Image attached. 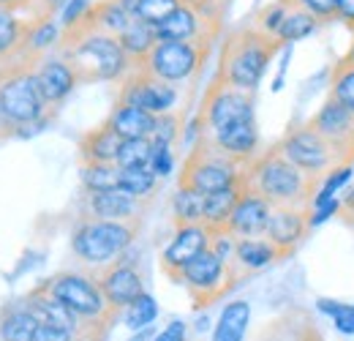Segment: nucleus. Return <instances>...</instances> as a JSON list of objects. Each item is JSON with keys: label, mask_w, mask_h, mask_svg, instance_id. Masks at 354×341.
<instances>
[{"label": "nucleus", "mask_w": 354, "mask_h": 341, "mask_svg": "<svg viewBox=\"0 0 354 341\" xmlns=\"http://www.w3.org/2000/svg\"><path fill=\"white\" fill-rule=\"evenodd\" d=\"M57 55L74 69L80 85L120 82L133 69L129 55L120 46V39L93 28L88 17L77 28L63 30L60 44H57Z\"/></svg>", "instance_id": "nucleus-1"}, {"label": "nucleus", "mask_w": 354, "mask_h": 341, "mask_svg": "<svg viewBox=\"0 0 354 341\" xmlns=\"http://www.w3.org/2000/svg\"><path fill=\"white\" fill-rule=\"evenodd\" d=\"M41 284L49 295H55L66 308L77 314L80 320L77 341H104L109 328L120 317V311H115L106 303L95 273L90 270H60Z\"/></svg>", "instance_id": "nucleus-2"}, {"label": "nucleus", "mask_w": 354, "mask_h": 341, "mask_svg": "<svg viewBox=\"0 0 354 341\" xmlns=\"http://www.w3.org/2000/svg\"><path fill=\"white\" fill-rule=\"evenodd\" d=\"M278 52H281V44L265 36L262 30H257L254 25L237 28L221 44L216 80L237 90L257 93V87L262 85L267 69Z\"/></svg>", "instance_id": "nucleus-3"}, {"label": "nucleus", "mask_w": 354, "mask_h": 341, "mask_svg": "<svg viewBox=\"0 0 354 341\" xmlns=\"http://www.w3.org/2000/svg\"><path fill=\"white\" fill-rule=\"evenodd\" d=\"M36 66L39 60L28 55H17L0 63V107L6 118L19 128V134L46 126L52 115L36 82Z\"/></svg>", "instance_id": "nucleus-4"}, {"label": "nucleus", "mask_w": 354, "mask_h": 341, "mask_svg": "<svg viewBox=\"0 0 354 341\" xmlns=\"http://www.w3.org/2000/svg\"><path fill=\"white\" fill-rule=\"evenodd\" d=\"M243 183L265 197L270 205H310L319 180L303 175L281 156L278 145H272L265 153H257L254 161H248Z\"/></svg>", "instance_id": "nucleus-5"}, {"label": "nucleus", "mask_w": 354, "mask_h": 341, "mask_svg": "<svg viewBox=\"0 0 354 341\" xmlns=\"http://www.w3.org/2000/svg\"><path fill=\"white\" fill-rule=\"evenodd\" d=\"M139 227L142 221H106L82 216L71 232V252L90 268V273H98L131 249Z\"/></svg>", "instance_id": "nucleus-6"}, {"label": "nucleus", "mask_w": 354, "mask_h": 341, "mask_svg": "<svg viewBox=\"0 0 354 341\" xmlns=\"http://www.w3.org/2000/svg\"><path fill=\"white\" fill-rule=\"evenodd\" d=\"M243 175H245V164L223 153L207 134H202L199 139H194L191 153L183 161L177 186L194 189L199 194H213V191L243 183Z\"/></svg>", "instance_id": "nucleus-7"}, {"label": "nucleus", "mask_w": 354, "mask_h": 341, "mask_svg": "<svg viewBox=\"0 0 354 341\" xmlns=\"http://www.w3.org/2000/svg\"><path fill=\"white\" fill-rule=\"evenodd\" d=\"M240 279L243 273L232 259H223L213 249H205L177 273L175 281L188 290L194 308H207L210 303L221 300L232 287H237Z\"/></svg>", "instance_id": "nucleus-8"}, {"label": "nucleus", "mask_w": 354, "mask_h": 341, "mask_svg": "<svg viewBox=\"0 0 354 341\" xmlns=\"http://www.w3.org/2000/svg\"><path fill=\"white\" fill-rule=\"evenodd\" d=\"M210 44L196 42H158L136 69H145L147 74L169 85H183L202 71V66L210 58Z\"/></svg>", "instance_id": "nucleus-9"}, {"label": "nucleus", "mask_w": 354, "mask_h": 341, "mask_svg": "<svg viewBox=\"0 0 354 341\" xmlns=\"http://www.w3.org/2000/svg\"><path fill=\"white\" fill-rule=\"evenodd\" d=\"M223 17L226 11L210 8V6H196V3H180L175 11L156 25L158 42H196L213 44L221 39Z\"/></svg>", "instance_id": "nucleus-10"}, {"label": "nucleus", "mask_w": 354, "mask_h": 341, "mask_svg": "<svg viewBox=\"0 0 354 341\" xmlns=\"http://www.w3.org/2000/svg\"><path fill=\"white\" fill-rule=\"evenodd\" d=\"M275 145H278V150H281V156L286 161H292L303 175H308L313 180H319L327 170L341 164L338 150L310 123L292 126Z\"/></svg>", "instance_id": "nucleus-11"}, {"label": "nucleus", "mask_w": 354, "mask_h": 341, "mask_svg": "<svg viewBox=\"0 0 354 341\" xmlns=\"http://www.w3.org/2000/svg\"><path fill=\"white\" fill-rule=\"evenodd\" d=\"M199 121H202L205 131H218V128L232 126V123L257 121L254 93L237 90V87L226 85V82L213 77V82L205 93L202 110H199Z\"/></svg>", "instance_id": "nucleus-12"}, {"label": "nucleus", "mask_w": 354, "mask_h": 341, "mask_svg": "<svg viewBox=\"0 0 354 341\" xmlns=\"http://www.w3.org/2000/svg\"><path fill=\"white\" fill-rule=\"evenodd\" d=\"M177 85H169L153 74H147L145 69H136L120 80V90H118V101L123 104H133L150 115H164V112H172L177 107Z\"/></svg>", "instance_id": "nucleus-13"}, {"label": "nucleus", "mask_w": 354, "mask_h": 341, "mask_svg": "<svg viewBox=\"0 0 354 341\" xmlns=\"http://www.w3.org/2000/svg\"><path fill=\"white\" fill-rule=\"evenodd\" d=\"M126 254H129V252H126ZM126 254L120 256V259H115L112 265H106L104 270L95 273L98 287H101L106 303H109L115 311H120V314H123L139 295H145V279H142L136 262H129Z\"/></svg>", "instance_id": "nucleus-14"}, {"label": "nucleus", "mask_w": 354, "mask_h": 341, "mask_svg": "<svg viewBox=\"0 0 354 341\" xmlns=\"http://www.w3.org/2000/svg\"><path fill=\"white\" fill-rule=\"evenodd\" d=\"M308 205H272L267 218L265 238L286 256L295 254V249L306 241L308 235Z\"/></svg>", "instance_id": "nucleus-15"}, {"label": "nucleus", "mask_w": 354, "mask_h": 341, "mask_svg": "<svg viewBox=\"0 0 354 341\" xmlns=\"http://www.w3.org/2000/svg\"><path fill=\"white\" fill-rule=\"evenodd\" d=\"M341 156V161H352L354 164V115L341 107L335 98L327 96V101L322 104V110L308 121Z\"/></svg>", "instance_id": "nucleus-16"}, {"label": "nucleus", "mask_w": 354, "mask_h": 341, "mask_svg": "<svg viewBox=\"0 0 354 341\" xmlns=\"http://www.w3.org/2000/svg\"><path fill=\"white\" fill-rule=\"evenodd\" d=\"M210 229L205 224H177L169 246L161 252V270L175 281L177 273L205 249H210Z\"/></svg>", "instance_id": "nucleus-17"}, {"label": "nucleus", "mask_w": 354, "mask_h": 341, "mask_svg": "<svg viewBox=\"0 0 354 341\" xmlns=\"http://www.w3.org/2000/svg\"><path fill=\"white\" fill-rule=\"evenodd\" d=\"M36 82H39V90H41L46 107L52 112L74 93V87L80 85L74 69L60 55H55V58L46 55V58L39 60V66H36Z\"/></svg>", "instance_id": "nucleus-18"}, {"label": "nucleus", "mask_w": 354, "mask_h": 341, "mask_svg": "<svg viewBox=\"0 0 354 341\" xmlns=\"http://www.w3.org/2000/svg\"><path fill=\"white\" fill-rule=\"evenodd\" d=\"M147 202L131 197L123 189H109V191H93L85 194V213L90 218H106V221H142V211Z\"/></svg>", "instance_id": "nucleus-19"}, {"label": "nucleus", "mask_w": 354, "mask_h": 341, "mask_svg": "<svg viewBox=\"0 0 354 341\" xmlns=\"http://www.w3.org/2000/svg\"><path fill=\"white\" fill-rule=\"evenodd\" d=\"M270 202L265 197H259L257 191H251L245 183H243V194L234 205V211L226 221V229L234 235V238H259L265 235L267 229V218H270Z\"/></svg>", "instance_id": "nucleus-20"}, {"label": "nucleus", "mask_w": 354, "mask_h": 341, "mask_svg": "<svg viewBox=\"0 0 354 341\" xmlns=\"http://www.w3.org/2000/svg\"><path fill=\"white\" fill-rule=\"evenodd\" d=\"M205 134L221 148L223 153H229L232 159H237L245 167L259 153V128H257V121L232 123V126H223L218 131H205Z\"/></svg>", "instance_id": "nucleus-21"}, {"label": "nucleus", "mask_w": 354, "mask_h": 341, "mask_svg": "<svg viewBox=\"0 0 354 341\" xmlns=\"http://www.w3.org/2000/svg\"><path fill=\"white\" fill-rule=\"evenodd\" d=\"M120 145H123V137L104 121L98 128H90L88 134H82V139H80V164H93V161L115 164Z\"/></svg>", "instance_id": "nucleus-22"}, {"label": "nucleus", "mask_w": 354, "mask_h": 341, "mask_svg": "<svg viewBox=\"0 0 354 341\" xmlns=\"http://www.w3.org/2000/svg\"><path fill=\"white\" fill-rule=\"evenodd\" d=\"M283 254L267 241L265 235L259 238H234V265L240 268L243 276L248 273H259L270 265L281 262Z\"/></svg>", "instance_id": "nucleus-23"}, {"label": "nucleus", "mask_w": 354, "mask_h": 341, "mask_svg": "<svg viewBox=\"0 0 354 341\" xmlns=\"http://www.w3.org/2000/svg\"><path fill=\"white\" fill-rule=\"evenodd\" d=\"M106 123L115 128L123 139H150L153 126H156V115L133 107V104H123V101H115Z\"/></svg>", "instance_id": "nucleus-24"}, {"label": "nucleus", "mask_w": 354, "mask_h": 341, "mask_svg": "<svg viewBox=\"0 0 354 341\" xmlns=\"http://www.w3.org/2000/svg\"><path fill=\"white\" fill-rule=\"evenodd\" d=\"M33 19L36 17H30V14H17V11L0 8V63L17 58L22 52Z\"/></svg>", "instance_id": "nucleus-25"}, {"label": "nucleus", "mask_w": 354, "mask_h": 341, "mask_svg": "<svg viewBox=\"0 0 354 341\" xmlns=\"http://www.w3.org/2000/svg\"><path fill=\"white\" fill-rule=\"evenodd\" d=\"M39 320L22 303H11L0 308V341H33Z\"/></svg>", "instance_id": "nucleus-26"}, {"label": "nucleus", "mask_w": 354, "mask_h": 341, "mask_svg": "<svg viewBox=\"0 0 354 341\" xmlns=\"http://www.w3.org/2000/svg\"><path fill=\"white\" fill-rule=\"evenodd\" d=\"M251 322V303L248 300H232L226 303L213 328V341H245Z\"/></svg>", "instance_id": "nucleus-27"}, {"label": "nucleus", "mask_w": 354, "mask_h": 341, "mask_svg": "<svg viewBox=\"0 0 354 341\" xmlns=\"http://www.w3.org/2000/svg\"><path fill=\"white\" fill-rule=\"evenodd\" d=\"M60 36H63V28H60V22H57L55 17H36L19 55H28V58L41 60L52 49H57Z\"/></svg>", "instance_id": "nucleus-28"}, {"label": "nucleus", "mask_w": 354, "mask_h": 341, "mask_svg": "<svg viewBox=\"0 0 354 341\" xmlns=\"http://www.w3.org/2000/svg\"><path fill=\"white\" fill-rule=\"evenodd\" d=\"M240 194H243V183L221 189V191H213V194H205V221H202V224H205L210 232L226 229V221H229V216L234 211Z\"/></svg>", "instance_id": "nucleus-29"}, {"label": "nucleus", "mask_w": 354, "mask_h": 341, "mask_svg": "<svg viewBox=\"0 0 354 341\" xmlns=\"http://www.w3.org/2000/svg\"><path fill=\"white\" fill-rule=\"evenodd\" d=\"M88 22L93 28L104 30V33H112V36H120L129 25L133 22V17L123 8L120 0H93V8L88 14Z\"/></svg>", "instance_id": "nucleus-30"}, {"label": "nucleus", "mask_w": 354, "mask_h": 341, "mask_svg": "<svg viewBox=\"0 0 354 341\" xmlns=\"http://www.w3.org/2000/svg\"><path fill=\"white\" fill-rule=\"evenodd\" d=\"M319 28H322V22H319L310 11H306L303 6L295 3L292 11L286 14L281 30L275 33V42L281 44V46H295L297 42H306L308 36H313Z\"/></svg>", "instance_id": "nucleus-31"}, {"label": "nucleus", "mask_w": 354, "mask_h": 341, "mask_svg": "<svg viewBox=\"0 0 354 341\" xmlns=\"http://www.w3.org/2000/svg\"><path fill=\"white\" fill-rule=\"evenodd\" d=\"M118 39H120L123 52L129 55L131 66H139V63L150 55V49L158 44L156 28H153V25H147V22H139V19H133L131 25H129Z\"/></svg>", "instance_id": "nucleus-32"}, {"label": "nucleus", "mask_w": 354, "mask_h": 341, "mask_svg": "<svg viewBox=\"0 0 354 341\" xmlns=\"http://www.w3.org/2000/svg\"><path fill=\"white\" fill-rule=\"evenodd\" d=\"M352 175H354L352 161H341V164H335L333 170L324 172V175L319 177V183H316V191H313V197H310L308 208H316V205L330 202V200H338V194L352 183Z\"/></svg>", "instance_id": "nucleus-33"}, {"label": "nucleus", "mask_w": 354, "mask_h": 341, "mask_svg": "<svg viewBox=\"0 0 354 341\" xmlns=\"http://www.w3.org/2000/svg\"><path fill=\"white\" fill-rule=\"evenodd\" d=\"M172 218L177 224H202L205 221V194L177 186L175 197H172Z\"/></svg>", "instance_id": "nucleus-34"}, {"label": "nucleus", "mask_w": 354, "mask_h": 341, "mask_svg": "<svg viewBox=\"0 0 354 341\" xmlns=\"http://www.w3.org/2000/svg\"><path fill=\"white\" fill-rule=\"evenodd\" d=\"M158 183H161V177L150 167H129V170H120V177H118V189L129 191L131 197L142 200V202H147L156 194Z\"/></svg>", "instance_id": "nucleus-35"}, {"label": "nucleus", "mask_w": 354, "mask_h": 341, "mask_svg": "<svg viewBox=\"0 0 354 341\" xmlns=\"http://www.w3.org/2000/svg\"><path fill=\"white\" fill-rule=\"evenodd\" d=\"M120 3H123V8L131 14L133 19L147 22V25L156 28L158 22H164L175 11L183 0H120Z\"/></svg>", "instance_id": "nucleus-36"}, {"label": "nucleus", "mask_w": 354, "mask_h": 341, "mask_svg": "<svg viewBox=\"0 0 354 341\" xmlns=\"http://www.w3.org/2000/svg\"><path fill=\"white\" fill-rule=\"evenodd\" d=\"M330 98H335L341 107H346L354 115V66L346 58H341L333 66V74H330Z\"/></svg>", "instance_id": "nucleus-37"}, {"label": "nucleus", "mask_w": 354, "mask_h": 341, "mask_svg": "<svg viewBox=\"0 0 354 341\" xmlns=\"http://www.w3.org/2000/svg\"><path fill=\"white\" fill-rule=\"evenodd\" d=\"M80 177H82V189L85 194L93 191H109L118 189V177H120V167L118 164H80Z\"/></svg>", "instance_id": "nucleus-38"}, {"label": "nucleus", "mask_w": 354, "mask_h": 341, "mask_svg": "<svg viewBox=\"0 0 354 341\" xmlns=\"http://www.w3.org/2000/svg\"><path fill=\"white\" fill-rule=\"evenodd\" d=\"M297 0H270L267 6L259 8V14H257V19L251 22L257 30H262L265 36L270 39H275V33L281 30V25H283V19H286V14L292 11V6H295Z\"/></svg>", "instance_id": "nucleus-39"}, {"label": "nucleus", "mask_w": 354, "mask_h": 341, "mask_svg": "<svg viewBox=\"0 0 354 341\" xmlns=\"http://www.w3.org/2000/svg\"><path fill=\"white\" fill-rule=\"evenodd\" d=\"M150 153H153V142H150L147 137H145V139H123L115 164H118L120 170H129V167H147V164H150Z\"/></svg>", "instance_id": "nucleus-40"}, {"label": "nucleus", "mask_w": 354, "mask_h": 341, "mask_svg": "<svg viewBox=\"0 0 354 341\" xmlns=\"http://www.w3.org/2000/svg\"><path fill=\"white\" fill-rule=\"evenodd\" d=\"M156 317H158V303L153 295H139V298L133 300L131 306L123 311V320H126V325L131 328V331H142V328H147V325H153L156 322Z\"/></svg>", "instance_id": "nucleus-41"}, {"label": "nucleus", "mask_w": 354, "mask_h": 341, "mask_svg": "<svg viewBox=\"0 0 354 341\" xmlns=\"http://www.w3.org/2000/svg\"><path fill=\"white\" fill-rule=\"evenodd\" d=\"M316 308L327 317H333V325L338 333L344 336H354V306L352 303H338L333 298H319L316 300Z\"/></svg>", "instance_id": "nucleus-42"}, {"label": "nucleus", "mask_w": 354, "mask_h": 341, "mask_svg": "<svg viewBox=\"0 0 354 341\" xmlns=\"http://www.w3.org/2000/svg\"><path fill=\"white\" fill-rule=\"evenodd\" d=\"M183 134V115L180 112H164V115H156V126H153V134H150V142L156 145H172L180 139Z\"/></svg>", "instance_id": "nucleus-43"}, {"label": "nucleus", "mask_w": 354, "mask_h": 341, "mask_svg": "<svg viewBox=\"0 0 354 341\" xmlns=\"http://www.w3.org/2000/svg\"><path fill=\"white\" fill-rule=\"evenodd\" d=\"M93 8V0H66V6L60 8V28L63 30H71L77 28Z\"/></svg>", "instance_id": "nucleus-44"}, {"label": "nucleus", "mask_w": 354, "mask_h": 341, "mask_svg": "<svg viewBox=\"0 0 354 341\" xmlns=\"http://www.w3.org/2000/svg\"><path fill=\"white\" fill-rule=\"evenodd\" d=\"M147 167L156 172L161 180H164L167 175H172V170H175L172 145H156V142H153V153H150V164H147Z\"/></svg>", "instance_id": "nucleus-45"}, {"label": "nucleus", "mask_w": 354, "mask_h": 341, "mask_svg": "<svg viewBox=\"0 0 354 341\" xmlns=\"http://www.w3.org/2000/svg\"><path fill=\"white\" fill-rule=\"evenodd\" d=\"M297 6L310 11L322 25L324 22H335V0H297Z\"/></svg>", "instance_id": "nucleus-46"}, {"label": "nucleus", "mask_w": 354, "mask_h": 341, "mask_svg": "<svg viewBox=\"0 0 354 341\" xmlns=\"http://www.w3.org/2000/svg\"><path fill=\"white\" fill-rule=\"evenodd\" d=\"M338 213H341V197H338V200H330V202H322V205L310 208L308 227L310 229H316V227H322L324 221H330L333 216H338Z\"/></svg>", "instance_id": "nucleus-47"}, {"label": "nucleus", "mask_w": 354, "mask_h": 341, "mask_svg": "<svg viewBox=\"0 0 354 341\" xmlns=\"http://www.w3.org/2000/svg\"><path fill=\"white\" fill-rule=\"evenodd\" d=\"M0 8H6V11H17V14L41 17V0H0Z\"/></svg>", "instance_id": "nucleus-48"}, {"label": "nucleus", "mask_w": 354, "mask_h": 341, "mask_svg": "<svg viewBox=\"0 0 354 341\" xmlns=\"http://www.w3.org/2000/svg\"><path fill=\"white\" fill-rule=\"evenodd\" d=\"M33 341H74V333H68L66 328H57V325H46V322H41V325L36 328Z\"/></svg>", "instance_id": "nucleus-49"}, {"label": "nucleus", "mask_w": 354, "mask_h": 341, "mask_svg": "<svg viewBox=\"0 0 354 341\" xmlns=\"http://www.w3.org/2000/svg\"><path fill=\"white\" fill-rule=\"evenodd\" d=\"M335 22H344L354 30V0H335Z\"/></svg>", "instance_id": "nucleus-50"}, {"label": "nucleus", "mask_w": 354, "mask_h": 341, "mask_svg": "<svg viewBox=\"0 0 354 341\" xmlns=\"http://www.w3.org/2000/svg\"><path fill=\"white\" fill-rule=\"evenodd\" d=\"M185 322H180V320H175V322H169L158 336L153 341H185Z\"/></svg>", "instance_id": "nucleus-51"}, {"label": "nucleus", "mask_w": 354, "mask_h": 341, "mask_svg": "<svg viewBox=\"0 0 354 341\" xmlns=\"http://www.w3.org/2000/svg\"><path fill=\"white\" fill-rule=\"evenodd\" d=\"M341 216H354V183H349L344 189V197H341Z\"/></svg>", "instance_id": "nucleus-52"}, {"label": "nucleus", "mask_w": 354, "mask_h": 341, "mask_svg": "<svg viewBox=\"0 0 354 341\" xmlns=\"http://www.w3.org/2000/svg\"><path fill=\"white\" fill-rule=\"evenodd\" d=\"M17 134H19V128L6 118V112H3V107H0V142L8 139V137H17Z\"/></svg>", "instance_id": "nucleus-53"}, {"label": "nucleus", "mask_w": 354, "mask_h": 341, "mask_svg": "<svg viewBox=\"0 0 354 341\" xmlns=\"http://www.w3.org/2000/svg\"><path fill=\"white\" fill-rule=\"evenodd\" d=\"M185 3H196V6H210V8H229V0H185Z\"/></svg>", "instance_id": "nucleus-54"}, {"label": "nucleus", "mask_w": 354, "mask_h": 341, "mask_svg": "<svg viewBox=\"0 0 354 341\" xmlns=\"http://www.w3.org/2000/svg\"><path fill=\"white\" fill-rule=\"evenodd\" d=\"M344 58L354 66V30H352V44H349V49H346V55H344Z\"/></svg>", "instance_id": "nucleus-55"}, {"label": "nucleus", "mask_w": 354, "mask_h": 341, "mask_svg": "<svg viewBox=\"0 0 354 341\" xmlns=\"http://www.w3.org/2000/svg\"><path fill=\"white\" fill-rule=\"evenodd\" d=\"M341 218H344V221H346V224H349V227L354 229V216H341Z\"/></svg>", "instance_id": "nucleus-56"}]
</instances>
